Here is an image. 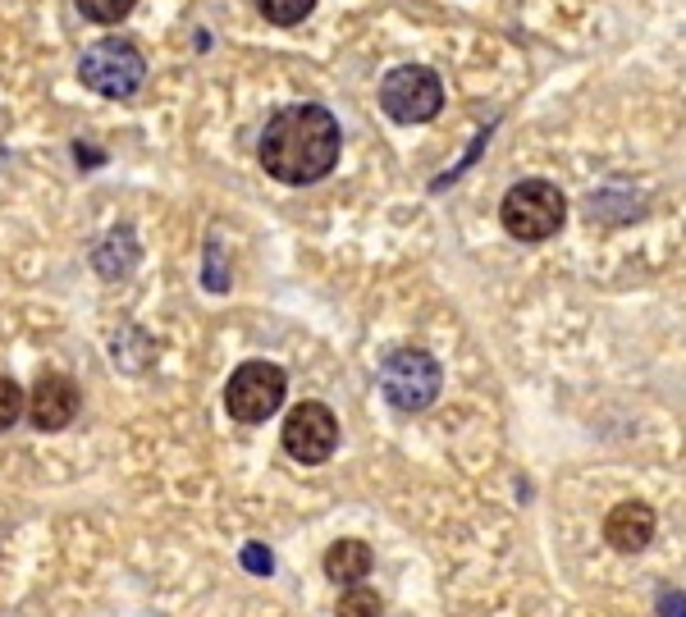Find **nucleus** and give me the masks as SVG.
Segmentation results:
<instances>
[{"label": "nucleus", "mask_w": 686, "mask_h": 617, "mask_svg": "<svg viewBox=\"0 0 686 617\" xmlns=\"http://www.w3.org/2000/svg\"><path fill=\"white\" fill-rule=\"evenodd\" d=\"M500 220H504V229L517 243H545V239L558 234L563 220H567V198L549 179H522V183H513L504 192Z\"/></svg>", "instance_id": "nucleus-2"}, {"label": "nucleus", "mask_w": 686, "mask_h": 617, "mask_svg": "<svg viewBox=\"0 0 686 617\" xmlns=\"http://www.w3.org/2000/svg\"><path fill=\"white\" fill-rule=\"evenodd\" d=\"M659 617H686V595L682 590H664L659 595Z\"/></svg>", "instance_id": "nucleus-18"}, {"label": "nucleus", "mask_w": 686, "mask_h": 617, "mask_svg": "<svg viewBox=\"0 0 686 617\" xmlns=\"http://www.w3.org/2000/svg\"><path fill=\"white\" fill-rule=\"evenodd\" d=\"M444 390V371L426 348H399L380 362V394L399 412H426Z\"/></svg>", "instance_id": "nucleus-3"}, {"label": "nucleus", "mask_w": 686, "mask_h": 617, "mask_svg": "<svg viewBox=\"0 0 686 617\" xmlns=\"http://www.w3.org/2000/svg\"><path fill=\"white\" fill-rule=\"evenodd\" d=\"M339 448V421L325 403H297L284 421V453L302 467H321Z\"/></svg>", "instance_id": "nucleus-7"}, {"label": "nucleus", "mask_w": 686, "mask_h": 617, "mask_svg": "<svg viewBox=\"0 0 686 617\" xmlns=\"http://www.w3.org/2000/svg\"><path fill=\"white\" fill-rule=\"evenodd\" d=\"M339 146H343V133H339L334 114L325 105L297 101V105H284L265 120L256 156H261V170L271 179L302 188V183L325 179L339 165Z\"/></svg>", "instance_id": "nucleus-1"}, {"label": "nucleus", "mask_w": 686, "mask_h": 617, "mask_svg": "<svg viewBox=\"0 0 686 617\" xmlns=\"http://www.w3.org/2000/svg\"><path fill=\"white\" fill-rule=\"evenodd\" d=\"M604 539L618 554H640L655 539V508L640 504V498H627V504H618L604 517Z\"/></svg>", "instance_id": "nucleus-9"}, {"label": "nucleus", "mask_w": 686, "mask_h": 617, "mask_svg": "<svg viewBox=\"0 0 686 617\" xmlns=\"http://www.w3.org/2000/svg\"><path fill=\"white\" fill-rule=\"evenodd\" d=\"M23 390H19V384L10 380V375H0V435H6L10 426H14V421L23 416Z\"/></svg>", "instance_id": "nucleus-14"}, {"label": "nucleus", "mask_w": 686, "mask_h": 617, "mask_svg": "<svg viewBox=\"0 0 686 617\" xmlns=\"http://www.w3.org/2000/svg\"><path fill=\"white\" fill-rule=\"evenodd\" d=\"M256 10L271 23H280V28H293V23H302L316 10V0H256Z\"/></svg>", "instance_id": "nucleus-13"}, {"label": "nucleus", "mask_w": 686, "mask_h": 617, "mask_svg": "<svg viewBox=\"0 0 686 617\" xmlns=\"http://www.w3.org/2000/svg\"><path fill=\"white\" fill-rule=\"evenodd\" d=\"M79 161H83V165H101V151H88V146L79 142Z\"/></svg>", "instance_id": "nucleus-19"}, {"label": "nucleus", "mask_w": 686, "mask_h": 617, "mask_svg": "<svg viewBox=\"0 0 686 617\" xmlns=\"http://www.w3.org/2000/svg\"><path fill=\"white\" fill-rule=\"evenodd\" d=\"M97 270L105 280H120V275H129L133 270V261H138V243H133V229H114V234L97 247Z\"/></svg>", "instance_id": "nucleus-11"}, {"label": "nucleus", "mask_w": 686, "mask_h": 617, "mask_svg": "<svg viewBox=\"0 0 686 617\" xmlns=\"http://www.w3.org/2000/svg\"><path fill=\"white\" fill-rule=\"evenodd\" d=\"M28 407V416H32V426L37 431H64L73 416H79V384H73L69 375H42L37 380V390H32V398L23 403Z\"/></svg>", "instance_id": "nucleus-8"}, {"label": "nucleus", "mask_w": 686, "mask_h": 617, "mask_svg": "<svg viewBox=\"0 0 686 617\" xmlns=\"http://www.w3.org/2000/svg\"><path fill=\"white\" fill-rule=\"evenodd\" d=\"M380 105H385L394 124H426L444 105V83L426 64H399L380 83Z\"/></svg>", "instance_id": "nucleus-5"}, {"label": "nucleus", "mask_w": 686, "mask_h": 617, "mask_svg": "<svg viewBox=\"0 0 686 617\" xmlns=\"http://www.w3.org/2000/svg\"><path fill=\"white\" fill-rule=\"evenodd\" d=\"M206 289H211V293H224V289H229V270H224L220 243L206 247Z\"/></svg>", "instance_id": "nucleus-16"}, {"label": "nucleus", "mask_w": 686, "mask_h": 617, "mask_svg": "<svg viewBox=\"0 0 686 617\" xmlns=\"http://www.w3.org/2000/svg\"><path fill=\"white\" fill-rule=\"evenodd\" d=\"M133 6H138V0H79V10L92 23H120V19H129Z\"/></svg>", "instance_id": "nucleus-15"}, {"label": "nucleus", "mask_w": 686, "mask_h": 617, "mask_svg": "<svg viewBox=\"0 0 686 617\" xmlns=\"http://www.w3.org/2000/svg\"><path fill=\"white\" fill-rule=\"evenodd\" d=\"M243 567H248V572H256V576H271L275 558H271V549H261V545H248V549H243Z\"/></svg>", "instance_id": "nucleus-17"}, {"label": "nucleus", "mask_w": 686, "mask_h": 617, "mask_svg": "<svg viewBox=\"0 0 686 617\" xmlns=\"http://www.w3.org/2000/svg\"><path fill=\"white\" fill-rule=\"evenodd\" d=\"M334 613H339V617H385V599H380L375 590H366V586L357 581V586H349V595L339 599Z\"/></svg>", "instance_id": "nucleus-12"}, {"label": "nucleus", "mask_w": 686, "mask_h": 617, "mask_svg": "<svg viewBox=\"0 0 686 617\" xmlns=\"http://www.w3.org/2000/svg\"><path fill=\"white\" fill-rule=\"evenodd\" d=\"M79 79L83 88L110 97V101H124L147 83V60L133 42H120V37H105V42L88 47L79 60Z\"/></svg>", "instance_id": "nucleus-4"}, {"label": "nucleus", "mask_w": 686, "mask_h": 617, "mask_svg": "<svg viewBox=\"0 0 686 617\" xmlns=\"http://www.w3.org/2000/svg\"><path fill=\"white\" fill-rule=\"evenodd\" d=\"M371 545H362V539H339V545L325 549V576L339 586H357L366 581V572H371Z\"/></svg>", "instance_id": "nucleus-10"}, {"label": "nucleus", "mask_w": 686, "mask_h": 617, "mask_svg": "<svg viewBox=\"0 0 686 617\" xmlns=\"http://www.w3.org/2000/svg\"><path fill=\"white\" fill-rule=\"evenodd\" d=\"M284 390H289V380L275 362H243L224 384V407L234 421H243V426H256V421L280 412Z\"/></svg>", "instance_id": "nucleus-6"}]
</instances>
